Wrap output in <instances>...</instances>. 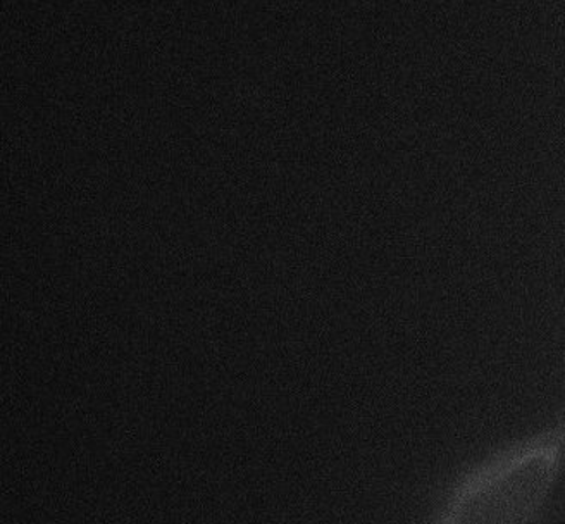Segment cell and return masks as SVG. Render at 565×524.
I'll return each instance as SVG.
<instances>
[{
	"mask_svg": "<svg viewBox=\"0 0 565 524\" xmlns=\"http://www.w3.org/2000/svg\"><path fill=\"white\" fill-rule=\"evenodd\" d=\"M565 473V418L507 441L448 483L426 524H536Z\"/></svg>",
	"mask_w": 565,
	"mask_h": 524,
	"instance_id": "1",
	"label": "cell"
}]
</instances>
